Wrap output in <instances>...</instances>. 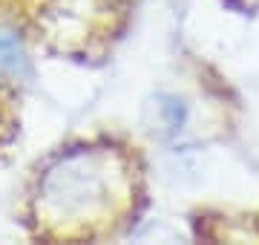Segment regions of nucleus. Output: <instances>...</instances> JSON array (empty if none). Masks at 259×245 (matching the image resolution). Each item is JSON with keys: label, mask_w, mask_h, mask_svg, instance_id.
Segmentation results:
<instances>
[{"label": "nucleus", "mask_w": 259, "mask_h": 245, "mask_svg": "<svg viewBox=\"0 0 259 245\" xmlns=\"http://www.w3.org/2000/svg\"><path fill=\"white\" fill-rule=\"evenodd\" d=\"M0 75H12V78L29 75L26 52L18 44V38H9V35H0Z\"/></svg>", "instance_id": "2"}, {"label": "nucleus", "mask_w": 259, "mask_h": 245, "mask_svg": "<svg viewBox=\"0 0 259 245\" xmlns=\"http://www.w3.org/2000/svg\"><path fill=\"white\" fill-rule=\"evenodd\" d=\"M112 179L110 153L72 150L44 173L40 196L58 219H95L110 205Z\"/></svg>", "instance_id": "1"}, {"label": "nucleus", "mask_w": 259, "mask_h": 245, "mask_svg": "<svg viewBox=\"0 0 259 245\" xmlns=\"http://www.w3.org/2000/svg\"><path fill=\"white\" fill-rule=\"evenodd\" d=\"M156 113H158V124H161V127H167L170 133H176V130H182L185 121H187V104L179 101L176 95H158Z\"/></svg>", "instance_id": "3"}]
</instances>
